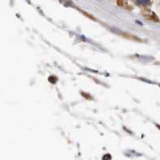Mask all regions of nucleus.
Returning <instances> with one entry per match:
<instances>
[{"label": "nucleus", "mask_w": 160, "mask_h": 160, "mask_svg": "<svg viewBox=\"0 0 160 160\" xmlns=\"http://www.w3.org/2000/svg\"><path fill=\"white\" fill-rule=\"evenodd\" d=\"M136 4L142 5V6H147L151 3L150 0H135Z\"/></svg>", "instance_id": "obj_1"}, {"label": "nucleus", "mask_w": 160, "mask_h": 160, "mask_svg": "<svg viewBox=\"0 0 160 160\" xmlns=\"http://www.w3.org/2000/svg\"><path fill=\"white\" fill-rule=\"evenodd\" d=\"M49 81L51 82V83H55L56 81H57V78L55 76H50L49 77Z\"/></svg>", "instance_id": "obj_3"}, {"label": "nucleus", "mask_w": 160, "mask_h": 160, "mask_svg": "<svg viewBox=\"0 0 160 160\" xmlns=\"http://www.w3.org/2000/svg\"><path fill=\"white\" fill-rule=\"evenodd\" d=\"M103 158V159H106V158H107V159H108V158H109V159H111V157L109 155H107L104 156V157H103V158Z\"/></svg>", "instance_id": "obj_4"}, {"label": "nucleus", "mask_w": 160, "mask_h": 160, "mask_svg": "<svg viewBox=\"0 0 160 160\" xmlns=\"http://www.w3.org/2000/svg\"><path fill=\"white\" fill-rule=\"evenodd\" d=\"M59 1L65 6H71L72 5V2L71 0H59Z\"/></svg>", "instance_id": "obj_2"}]
</instances>
